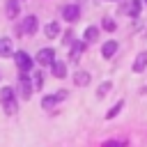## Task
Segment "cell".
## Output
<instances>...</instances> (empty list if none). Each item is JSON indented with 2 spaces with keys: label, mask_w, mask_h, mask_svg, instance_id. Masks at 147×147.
<instances>
[{
  "label": "cell",
  "mask_w": 147,
  "mask_h": 147,
  "mask_svg": "<svg viewBox=\"0 0 147 147\" xmlns=\"http://www.w3.org/2000/svg\"><path fill=\"white\" fill-rule=\"evenodd\" d=\"M0 101H2V108H5L7 115H14L18 110V103H16V96H14L11 87H2L0 90Z\"/></svg>",
  "instance_id": "1"
},
{
  "label": "cell",
  "mask_w": 147,
  "mask_h": 147,
  "mask_svg": "<svg viewBox=\"0 0 147 147\" xmlns=\"http://www.w3.org/2000/svg\"><path fill=\"white\" fill-rule=\"evenodd\" d=\"M14 60H16V64H18V69H21V74H28L30 69H32V57L28 55V53H23V51H18L16 55H14Z\"/></svg>",
  "instance_id": "2"
},
{
  "label": "cell",
  "mask_w": 147,
  "mask_h": 147,
  "mask_svg": "<svg viewBox=\"0 0 147 147\" xmlns=\"http://www.w3.org/2000/svg\"><path fill=\"white\" fill-rule=\"evenodd\" d=\"M37 28H39V21H37V16H28L23 23H21V34H34L37 32Z\"/></svg>",
  "instance_id": "3"
},
{
  "label": "cell",
  "mask_w": 147,
  "mask_h": 147,
  "mask_svg": "<svg viewBox=\"0 0 147 147\" xmlns=\"http://www.w3.org/2000/svg\"><path fill=\"white\" fill-rule=\"evenodd\" d=\"M18 92H21V99H30V92H32V83L25 74L18 76Z\"/></svg>",
  "instance_id": "4"
},
{
  "label": "cell",
  "mask_w": 147,
  "mask_h": 147,
  "mask_svg": "<svg viewBox=\"0 0 147 147\" xmlns=\"http://www.w3.org/2000/svg\"><path fill=\"white\" fill-rule=\"evenodd\" d=\"M62 16H64L67 23H76V21L80 18V9H78L76 5H67V7L62 9Z\"/></svg>",
  "instance_id": "5"
},
{
  "label": "cell",
  "mask_w": 147,
  "mask_h": 147,
  "mask_svg": "<svg viewBox=\"0 0 147 147\" xmlns=\"http://www.w3.org/2000/svg\"><path fill=\"white\" fill-rule=\"evenodd\" d=\"M55 62V51L53 48H41L37 53V64H53Z\"/></svg>",
  "instance_id": "6"
},
{
  "label": "cell",
  "mask_w": 147,
  "mask_h": 147,
  "mask_svg": "<svg viewBox=\"0 0 147 147\" xmlns=\"http://www.w3.org/2000/svg\"><path fill=\"white\" fill-rule=\"evenodd\" d=\"M119 11L126 14V16H138V14H140V0H129V2H124V5L119 7Z\"/></svg>",
  "instance_id": "7"
},
{
  "label": "cell",
  "mask_w": 147,
  "mask_h": 147,
  "mask_svg": "<svg viewBox=\"0 0 147 147\" xmlns=\"http://www.w3.org/2000/svg\"><path fill=\"white\" fill-rule=\"evenodd\" d=\"M64 96H67V92H57V94H48V96H44V99H41V106H44V108H53V106H55V103H57L60 99H64Z\"/></svg>",
  "instance_id": "8"
},
{
  "label": "cell",
  "mask_w": 147,
  "mask_h": 147,
  "mask_svg": "<svg viewBox=\"0 0 147 147\" xmlns=\"http://www.w3.org/2000/svg\"><path fill=\"white\" fill-rule=\"evenodd\" d=\"M145 69H147V51L138 53V57H136V62H133V71H136V74H140V71H145Z\"/></svg>",
  "instance_id": "9"
},
{
  "label": "cell",
  "mask_w": 147,
  "mask_h": 147,
  "mask_svg": "<svg viewBox=\"0 0 147 147\" xmlns=\"http://www.w3.org/2000/svg\"><path fill=\"white\" fill-rule=\"evenodd\" d=\"M117 46H119L117 41H106V44H103V48H101V55H103L106 60H108V57H113V55L117 53Z\"/></svg>",
  "instance_id": "10"
},
{
  "label": "cell",
  "mask_w": 147,
  "mask_h": 147,
  "mask_svg": "<svg viewBox=\"0 0 147 147\" xmlns=\"http://www.w3.org/2000/svg\"><path fill=\"white\" fill-rule=\"evenodd\" d=\"M14 51H11V39H7V37H2L0 39V57H9Z\"/></svg>",
  "instance_id": "11"
},
{
  "label": "cell",
  "mask_w": 147,
  "mask_h": 147,
  "mask_svg": "<svg viewBox=\"0 0 147 147\" xmlns=\"http://www.w3.org/2000/svg\"><path fill=\"white\" fill-rule=\"evenodd\" d=\"M5 9H7V18H16L18 16V0H9L7 5H5Z\"/></svg>",
  "instance_id": "12"
},
{
  "label": "cell",
  "mask_w": 147,
  "mask_h": 147,
  "mask_svg": "<svg viewBox=\"0 0 147 147\" xmlns=\"http://www.w3.org/2000/svg\"><path fill=\"white\" fill-rule=\"evenodd\" d=\"M44 34H46L48 39H53V37H57V34H60V25H57L55 21H51V23L46 25V30H44Z\"/></svg>",
  "instance_id": "13"
},
{
  "label": "cell",
  "mask_w": 147,
  "mask_h": 147,
  "mask_svg": "<svg viewBox=\"0 0 147 147\" xmlns=\"http://www.w3.org/2000/svg\"><path fill=\"white\" fill-rule=\"evenodd\" d=\"M85 51V41H74V48L69 51V57L71 60H78V55Z\"/></svg>",
  "instance_id": "14"
},
{
  "label": "cell",
  "mask_w": 147,
  "mask_h": 147,
  "mask_svg": "<svg viewBox=\"0 0 147 147\" xmlns=\"http://www.w3.org/2000/svg\"><path fill=\"white\" fill-rule=\"evenodd\" d=\"M74 83L80 85V87L87 85V83H90V74H87V71H76V74H74Z\"/></svg>",
  "instance_id": "15"
},
{
  "label": "cell",
  "mask_w": 147,
  "mask_h": 147,
  "mask_svg": "<svg viewBox=\"0 0 147 147\" xmlns=\"http://www.w3.org/2000/svg\"><path fill=\"white\" fill-rule=\"evenodd\" d=\"M96 39H99V28H94V25L87 28V30H85V44H92V41H96Z\"/></svg>",
  "instance_id": "16"
},
{
  "label": "cell",
  "mask_w": 147,
  "mask_h": 147,
  "mask_svg": "<svg viewBox=\"0 0 147 147\" xmlns=\"http://www.w3.org/2000/svg\"><path fill=\"white\" fill-rule=\"evenodd\" d=\"M53 76H55V78H64V76H67L64 62H53Z\"/></svg>",
  "instance_id": "17"
},
{
  "label": "cell",
  "mask_w": 147,
  "mask_h": 147,
  "mask_svg": "<svg viewBox=\"0 0 147 147\" xmlns=\"http://www.w3.org/2000/svg\"><path fill=\"white\" fill-rule=\"evenodd\" d=\"M32 87H37V90L44 87V74H41V71H34V76H32Z\"/></svg>",
  "instance_id": "18"
},
{
  "label": "cell",
  "mask_w": 147,
  "mask_h": 147,
  "mask_svg": "<svg viewBox=\"0 0 147 147\" xmlns=\"http://www.w3.org/2000/svg\"><path fill=\"white\" fill-rule=\"evenodd\" d=\"M101 25H103V30H108V32H115V30H117V23H115L113 18H108V16L103 18V23H101Z\"/></svg>",
  "instance_id": "19"
},
{
  "label": "cell",
  "mask_w": 147,
  "mask_h": 147,
  "mask_svg": "<svg viewBox=\"0 0 147 147\" xmlns=\"http://www.w3.org/2000/svg\"><path fill=\"white\" fill-rule=\"evenodd\" d=\"M122 106H124V101H117V103H115V106H113V108L106 113V117H108V119H113V117H115V115L122 110Z\"/></svg>",
  "instance_id": "20"
},
{
  "label": "cell",
  "mask_w": 147,
  "mask_h": 147,
  "mask_svg": "<svg viewBox=\"0 0 147 147\" xmlns=\"http://www.w3.org/2000/svg\"><path fill=\"white\" fill-rule=\"evenodd\" d=\"M108 90H110V83H103V85L99 87V92H96V94H99V96H103V94H106Z\"/></svg>",
  "instance_id": "21"
},
{
  "label": "cell",
  "mask_w": 147,
  "mask_h": 147,
  "mask_svg": "<svg viewBox=\"0 0 147 147\" xmlns=\"http://www.w3.org/2000/svg\"><path fill=\"white\" fill-rule=\"evenodd\" d=\"M103 147H122V142H115V140H110V142H103Z\"/></svg>",
  "instance_id": "22"
},
{
  "label": "cell",
  "mask_w": 147,
  "mask_h": 147,
  "mask_svg": "<svg viewBox=\"0 0 147 147\" xmlns=\"http://www.w3.org/2000/svg\"><path fill=\"white\" fill-rule=\"evenodd\" d=\"M145 2H147V0H145Z\"/></svg>",
  "instance_id": "23"
}]
</instances>
